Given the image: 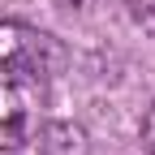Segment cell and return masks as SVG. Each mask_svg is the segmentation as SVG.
<instances>
[{"instance_id": "obj_1", "label": "cell", "mask_w": 155, "mask_h": 155, "mask_svg": "<svg viewBox=\"0 0 155 155\" xmlns=\"http://www.w3.org/2000/svg\"><path fill=\"white\" fill-rule=\"evenodd\" d=\"M65 65V48L52 35L35 30L26 22H0V73L26 78V82H48Z\"/></svg>"}, {"instance_id": "obj_2", "label": "cell", "mask_w": 155, "mask_h": 155, "mask_svg": "<svg viewBox=\"0 0 155 155\" xmlns=\"http://www.w3.org/2000/svg\"><path fill=\"white\" fill-rule=\"evenodd\" d=\"M30 138V104L13 78H0V147L13 151Z\"/></svg>"}, {"instance_id": "obj_3", "label": "cell", "mask_w": 155, "mask_h": 155, "mask_svg": "<svg viewBox=\"0 0 155 155\" xmlns=\"http://www.w3.org/2000/svg\"><path fill=\"white\" fill-rule=\"evenodd\" d=\"M30 155H91L86 129L73 121H48L35 134V151Z\"/></svg>"}, {"instance_id": "obj_4", "label": "cell", "mask_w": 155, "mask_h": 155, "mask_svg": "<svg viewBox=\"0 0 155 155\" xmlns=\"http://www.w3.org/2000/svg\"><path fill=\"white\" fill-rule=\"evenodd\" d=\"M142 142H147V151L155 155V108L147 112V121H142Z\"/></svg>"}]
</instances>
